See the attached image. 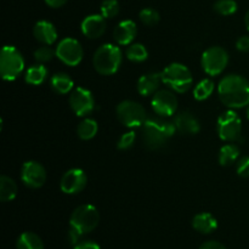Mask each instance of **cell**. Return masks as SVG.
<instances>
[{
  "instance_id": "26",
  "label": "cell",
  "mask_w": 249,
  "mask_h": 249,
  "mask_svg": "<svg viewBox=\"0 0 249 249\" xmlns=\"http://www.w3.org/2000/svg\"><path fill=\"white\" fill-rule=\"evenodd\" d=\"M99 130L97 122L92 118H84L77 128V134L82 140H91Z\"/></svg>"
},
{
  "instance_id": "11",
  "label": "cell",
  "mask_w": 249,
  "mask_h": 249,
  "mask_svg": "<svg viewBox=\"0 0 249 249\" xmlns=\"http://www.w3.org/2000/svg\"><path fill=\"white\" fill-rule=\"evenodd\" d=\"M70 106L77 117L89 116L95 109L94 95L83 87L74 88L70 95Z\"/></svg>"
},
{
  "instance_id": "33",
  "label": "cell",
  "mask_w": 249,
  "mask_h": 249,
  "mask_svg": "<svg viewBox=\"0 0 249 249\" xmlns=\"http://www.w3.org/2000/svg\"><path fill=\"white\" fill-rule=\"evenodd\" d=\"M136 140V133L135 131H128V133H124L123 135L119 138L118 143H117V147L119 150H129L130 147H133L134 142Z\"/></svg>"
},
{
  "instance_id": "24",
  "label": "cell",
  "mask_w": 249,
  "mask_h": 249,
  "mask_svg": "<svg viewBox=\"0 0 249 249\" xmlns=\"http://www.w3.org/2000/svg\"><path fill=\"white\" fill-rule=\"evenodd\" d=\"M240 153V148L233 142L224 145L219 151V163L223 167H229V165L237 162Z\"/></svg>"
},
{
  "instance_id": "22",
  "label": "cell",
  "mask_w": 249,
  "mask_h": 249,
  "mask_svg": "<svg viewBox=\"0 0 249 249\" xmlns=\"http://www.w3.org/2000/svg\"><path fill=\"white\" fill-rule=\"evenodd\" d=\"M48 78V68L43 63H36L26 71L24 80L31 85H41Z\"/></svg>"
},
{
  "instance_id": "6",
  "label": "cell",
  "mask_w": 249,
  "mask_h": 249,
  "mask_svg": "<svg viewBox=\"0 0 249 249\" xmlns=\"http://www.w3.org/2000/svg\"><path fill=\"white\" fill-rule=\"evenodd\" d=\"M24 70V58L15 46L5 45L0 55V73L4 80L17 79Z\"/></svg>"
},
{
  "instance_id": "19",
  "label": "cell",
  "mask_w": 249,
  "mask_h": 249,
  "mask_svg": "<svg viewBox=\"0 0 249 249\" xmlns=\"http://www.w3.org/2000/svg\"><path fill=\"white\" fill-rule=\"evenodd\" d=\"M162 80V73H147L139 78L138 80V92L141 96H150L160 89Z\"/></svg>"
},
{
  "instance_id": "40",
  "label": "cell",
  "mask_w": 249,
  "mask_h": 249,
  "mask_svg": "<svg viewBox=\"0 0 249 249\" xmlns=\"http://www.w3.org/2000/svg\"><path fill=\"white\" fill-rule=\"evenodd\" d=\"M247 118L249 119V105H248V109H247Z\"/></svg>"
},
{
  "instance_id": "35",
  "label": "cell",
  "mask_w": 249,
  "mask_h": 249,
  "mask_svg": "<svg viewBox=\"0 0 249 249\" xmlns=\"http://www.w3.org/2000/svg\"><path fill=\"white\" fill-rule=\"evenodd\" d=\"M236 49L241 53H249V36H240L236 41Z\"/></svg>"
},
{
  "instance_id": "10",
  "label": "cell",
  "mask_w": 249,
  "mask_h": 249,
  "mask_svg": "<svg viewBox=\"0 0 249 249\" xmlns=\"http://www.w3.org/2000/svg\"><path fill=\"white\" fill-rule=\"evenodd\" d=\"M56 57L65 65L70 67H75L82 62L84 57V50L80 45L79 41L74 38H63L62 40L58 41L56 46Z\"/></svg>"
},
{
  "instance_id": "20",
  "label": "cell",
  "mask_w": 249,
  "mask_h": 249,
  "mask_svg": "<svg viewBox=\"0 0 249 249\" xmlns=\"http://www.w3.org/2000/svg\"><path fill=\"white\" fill-rule=\"evenodd\" d=\"M192 228L197 232L209 235L218 229V221L211 213H199L192 219Z\"/></svg>"
},
{
  "instance_id": "8",
  "label": "cell",
  "mask_w": 249,
  "mask_h": 249,
  "mask_svg": "<svg viewBox=\"0 0 249 249\" xmlns=\"http://www.w3.org/2000/svg\"><path fill=\"white\" fill-rule=\"evenodd\" d=\"M219 138L226 142L242 140V121L233 109L223 112L216 122Z\"/></svg>"
},
{
  "instance_id": "29",
  "label": "cell",
  "mask_w": 249,
  "mask_h": 249,
  "mask_svg": "<svg viewBox=\"0 0 249 249\" xmlns=\"http://www.w3.org/2000/svg\"><path fill=\"white\" fill-rule=\"evenodd\" d=\"M237 2L235 0H218L214 4V10L221 16H230L237 11Z\"/></svg>"
},
{
  "instance_id": "25",
  "label": "cell",
  "mask_w": 249,
  "mask_h": 249,
  "mask_svg": "<svg viewBox=\"0 0 249 249\" xmlns=\"http://www.w3.org/2000/svg\"><path fill=\"white\" fill-rule=\"evenodd\" d=\"M17 184L6 175L0 177V201L10 202L16 198Z\"/></svg>"
},
{
  "instance_id": "34",
  "label": "cell",
  "mask_w": 249,
  "mask_h": 249,
  "mask_svg": "<svg viewBox=\"0 0 249 249\" xmlns=\"http://www.w3.org/2000/svg\"><path fill=\"white\" fill-rule=\"evenodd\" d=\"M236 172L241 178H249V157L240 158L237 160V165H236Z\"/></svg>"
},
{
  "instance_id": "13",
  "label": "cell",
  "mask_w": 249,
  "mask_h": 249,
  "mask_svg": "<svg viewBox=\"0 0 249 249\" xmlns=\"http://www.w3.org/2000/svg\"><path fill=\"white\" fill-rule=\"evenodd\" d=\"M21 180L29 189H39L46 181V170L36 160L23 163L21 169Z\"/></svg>"
},
{
  "instance_id": "15",
  "label": "cell",
  "mask_w": 249,
  "mask_h": 249,
  "mask_svg": "<svg viewBox=\"0 0 249 249\" xmlns=\"http://www.w3.org/2000/svg\"><path fill=\"white\" fill-rule=\"evenodd\" d=\"M106 18L102 15H89L82 22V33L89 39H99L106 32Z\"/></svg>"
},
{
  "instance_id": "7",
  "label": "cell",
  "mask_w": 249,
  "mask_h": 249,
  "mask_svg": "<svg viewBox=\"0 0 249 249\" xmlns=\"http://www.w3.org/2000/svg\"><path fill=\"white\" fill-rule=\"evenodd\" d=\"M117 118L126 128H141L147 119V113L142 105L133 100H124L117 106Z\"/></svg>"
},
{
  "instance_id": "16",
  "label": "cell",
  "mask_w": 249,
  "mask_h": 249,
  "mask_svg": "<svg viewBox=\"0 0 249 249\" xmlns=\"http://www.w3.org/2000/svg\"><path fill=\"white\" fill-rule=\"evenodd\" d=\"M174 124L177 131L182 135H196L201 130V123L194 113L189 111L180 112L175 116Z\"/></svg>"
},
{
  "instance_id": "30",
  "label": "cell",
  "mask_w": 249,
  "mask_h": 249,
  "mask_svg": "<svg viewBox=\"0 0 249 249\" xmlns=\"http://www.w3.org/2000/svg\"><path fill=\"white\" fill-rule=\"evenodd\" d=\"M139 18L140 21L142 22L145 26H155L160 22V12L155 9H151V7H145L140 11L139 14Z\"/></svg>"
},
{
  "instance_id": "31",
  "label": "cell",
  "mask_w": 249,
  "mask_h": 249,
  "mask_svg": "<svg viewBox=\"0 0 249 249\" xmlns=\"http://www.w3.org/2000/svg\"><path fill=\"white\" fill-rule=\"evenodd\" d=\"M100 12L105 18H113L119 14V2L117 0H104L100 6Z\"/></svg>"
},
{
  "instance_id": "1",
  "label": "cell",
  "mask_w": 249,
  "mask_h": 249,
  "mask_svg": "<svg viewBox=\"0 0 249 249\" xmlns=\"http://www.w3.org/2000/svg\"><path fill=\"white\" fill-rule=\"evenodd\" d=\"M218 94L230 109L243 108L249 105V82L240 74H229L219 83Z\"/></svg>"
},
{
  "instance_id": "2",
  "label": "cell",
  "mask_w": 249,
  "mask_h": 249,
  "mask_svg": "<svg viewBox=\"0 0 249 249\" xmlns=\"http://www.w3.org/2000/svg\"><path fill=\"white\" fill-rule=\"evenodd\" d=\"M177 131L174 122L160 118H147L141 126L143 143L150 150H160L173 138Z\"/></svg>"
},
{
  "instance_id": "14",
  "label": "cell",
  "mask_w": 249,
  "mask_h": 249,
  "mask_svg": "<svg viewBox=\"0 0 249 249\" xmlns=\"http://www.w3.org/2000/svg\"><path fill=\"white\" fill-rule=\"evenodd\" d=\"M88 184V177L84 170L79 168H72L63 174L61 179V191L66 195H77L85 189Z\"/></svg>"
},
{
  "instance_id": "28",
  "label": "cell",
  "mask_w": 249,
  "mask_h": 249,
  "mask_svg": "<svg viewBox=\"0 0 249 249\" xmlns=\"http://www.w3.org/2000/svg\"><path fill=\"white\" fill-rule=\"evenodd\" d=\"M214 82L212 79H203L195 87L194 90V97L197 101H204L214 91Z\"/></svg>"
},
{
  "instance_id": "18",
  "label": "cell",
  "mask_w": 249,
  "mask_h": 249,
  "mask_svg": "<svg viewBox=\"0 0 249 249\" xmlns=\"http://www.w3.org/2000/svg\"><path fill=\"white\" fill-rule=\"evenodd\" d=\"M33 34L36 40L43 45H53L57 40V31L51 22L41 19L33 27Z\"/></svg>"
},
{
  "instance_id": "17",
  "label": "cell",
  "mask_w": 249,
  "mask_h": 249,
  "mask_svg": "<svg viewBox=\"0 0 249 249\" xmlns=\"http://www.w3.org/2000/svg\"><path fill=\"white\" fill-rule=\"evenodd\" d=\"M136 34H138V28L133 19H123L117 24L113 31L114 40L118 45L123 46H129L133 44Z\"/></svg>"
},
{
  "instance_id": "38",
  "label": "cell",
  "mask_w": 249,
  "mask_h": 249,
  "mask_svg": "<svg viewBox=\"0 0 249 249\" xmlns=\"http://www.w3.org/2000/svg\"><path fill=\"white\" fill-rule=\"evenodd\" d=\"M44 1L48 6L53 7V9H58V7H62L68 0H44Z\"/></svg>"
},
{
  "instance_id": "27",
  "label": "cell",
  "mask_w": 249,
  "mask_h": 249,
  "mask_svg": "<svg viewBox=\"0 0 249 249\" xmlns=\"http://www.w3.org/2000/svg\"><path fill=\"white\" fill-rule=\"evenodd\" d=\"M125 55L126 58L131 62H143L145 60H147L148 51L142 44L133 43L128 46Z\"/></svg>"
},
{
  "instance_id": "9",
  "label": "cell",
  "mask_w": 249,
  "mask_h": 249,
  "mask_svg": "<svg viewBox=\"0 0 249 249\" xmlns=\"http://www.w3.org/2000/svg\"><path fill=\"white\" fill-rule=\"evenodd\" d=\"M201 65L204 72L211 77L219 75L229 65L228 51L221 46H211L202 53Z\"/></svg>"
},
{
  "instance_id": "37",
  "label": "cell",
  "mask_w": 249,
  "mask_h": 249,
  "mask_svg": "<svg viewBox=\"0 0 249 249\" xmlns=\"http://www.w3.org/2000/svg\"><path fill=\"white\" fill-rule=\"evenodd\" d=\"M199 249H226V247L218 241H207L199 247Z\"/></svg>"
},
{
  "instance_id": "3",
  "label": "cell",
  "mask_w": 249,
  "mask_h": 249,
  "mask_svg": "<svg viewBox=\"0 0 249 249\" xmlns=\"http://www.w3.org/2000/svg\"><path fill=\"white\" fill-rule=\"evenodd\" d=\"M123 61L121 48L114 44H104L94 53L92 65L101 75H112L119 70Z\"/></svg>"
},
{
  "instance_id": "36",
  "label": "cell",
  "mask_w": 249,
  "mask_h": 249,
  "mask_svg": "<svg viewBox=\"0 0 249 249\" xmlns=\"http://www.w3.org/2000/svg\"><path fill=\"white\" fill-rule=\"evenodd\" d=\"M73 249H101V248H100V246L97 245L96 242L88 240V241H80V242H78Z\"/></svg>"
},
{
  "instance_id": "23",
  "label": "cell",
  "mask_w": 249,
  "mask_h": 249,
  "mask_svg": "<svg viewBox=\"0 0 249 249\" xmlns=\"http://www.w3.org/2000/svg\"><path fill=\"white\" fill-rule=\"evenodd\" d=\"M16 249H45L41 238L36 233L27 231L19 235L16 242Z\"/></svg>"
},
{
  "instance_id": "39",
  "label": "cell",
  "mask_w": 249,
  "mask_h": 249,
  "mask_svg": "<svg viewBox=\"0 0 249 249\" xmlns=\"http://www.w3.org/2000/svg\"><path fill=\"white\" fill-rule=\"evenodd\" d=\"M245 24H246V27H247V29L249 31V10H248L247 14H246V16H245Z\"/></svg>"
},
{
  "instance_id": "32",
  "label": "cell",
  "mask_w": 249,
  "mask_h": 249,
  "mask_svg": "<svg viewBox=\"0 0 249 249\" xmlns=\"http://www.w3.org/2000/svg\"><path fill=\"white\" fill-rule=\"evenodd\" d=\"M56 56V50H53L51 48V45H44L40 46V48L36 49L34 51V58L38 63H46V62H50L53 57Z\"/></svg>"
},
{
  "instance_id": "4",
  "label": "cell",
  "mask_w": 249,
  "mask_h": 249,
  "mask_svg": "<svg viewBox=\"0 0 249 249\" xmlns=\"http://www.w3.org/2000/svg\"><path fill=\"white\" fill-rule=\"evenodd\" d=\"M160 73H162L163 83L168 85V88L173 91L179 94L186 92L194 83L191 71L182 63H170Z\"/></svg>"
},
{
  "instance_id": "12",
  "label": "cell",
  "mask_w": 249,
  "mask_h": 249,
  "mask_svg": "<svg viewBox=\"0 0 249 249\" xmlns=\"http://www.w3.org/2000/svg\"><path fill=\"white\" fill-rule=\"evenodd\" d=\"M151 106L156 114L163 118H168L177 112L178 99L172 90H158L153 94Z\"/></svg>"
},
{
  "instance_id": "5",
  "label": "cell",
  "mask_w": 249,
  "mask_h": 249,
  "mask_svg": "<svg viewBox=\"0 0 249 249\" xmlns=\"http://www.w3.org/2000/svg\"><path fill=\"white\" fill-rule=\"evenodd\" d=\"M100 214L96 207L92 204H82L73 211L70 219V228L84 236L92 232L97 228Z\"/></svg>"
},
{
  "instance_id": "21",
  "label": "cell",
  "mask_w": 249,
  "mask_h": 249,
  "mask_svg": "<svg viewBox=\"0 0 249 249\" xmlns=\"http://www.w3.org/2000/svg\"><path fill=\"white\" fill-rule=\"evenodd\" d=\"M50 85L51 89L55 92L61 95H66L68 92H71L74 88V82H73L72 78L67 74V73H56L51 77L50 79Z\"/></svg>"
}]
</instances>
